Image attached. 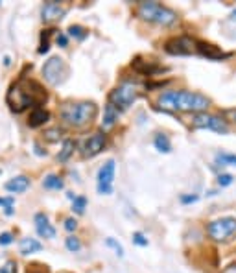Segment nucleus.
Segmentation results:
<instances>
[{"label":"nucleus","instance_id":"0eeeda50","mask_svg":"<svg viewBox=\"0 0 236 273\" xmlns=\"http://www.w3.org/2000/svg\"><path fill=\"white\" fill-rule=\"evenodd\" d=\"M43 76L50 85H59L67 80L68 76V67L67 63L61 57H50V59L43 65Z\"/></svg>","mask_w":236,"mask_h":273},{"label":"nucleus","instance_id":"58836bf2","mask_svg":"<svg viewBox=\"0 0 236 273\" xmlns=\"http://www.w3.org/2000/svg\"><path fill=\"white\" fill-rule=\"evenodd\" d=\"M231 19L236 20V9H233V13H231Z\"/></svg>","mask_w":236,"mask_h":273},{"label":"nucleus","instance_id":"4c0bfd02","mask_svg":"<svg viewBox=\"0 0 236 273\" xmlns=\"http://www.w3.org/2000/svg\"><path fill=\"white\" fill-rule=\"evenodd\" d=\"M222 273H236V264H231L229 268H225Z\"/></svg>","mask_w":236,"mask_h":273},{"label":"nucleus","instance_id":"b1692460","mask_svg":"<svg viewBox=\"0 0 236 273\" xmlns=\"http://www.w3.org/2000/svg\"><path fill=\"white\" fill-rule=\"evenodd\" d=\"M72 152H74V142H72V140H65V142H63V150L59 152L57 159H59V161H67L68 157L72 155Z\"/></svg>","mask_w":236,"mask_h":273},{"label":"nucleus","instance_id":"bb28decb","mask_svg":"<svg viewBox=\"0 0 236 273\" xmlns=\"http://www.w3.org/2000/svg\"><path fill=\"white\" fill-rule=\"evenodd\" d=\"M47 34H43V41H41V47H39V54H47L48 50H50V41H48V37H50V34L54 32V30H45Z\"/></svg>","mask_w":236,"mask_h":273},{"label":"nucleus","instance_id":"f3484780","mask_svg":"<svg viewBox=\"0 0 236 273\" xmlns=\"http://www.w3.org/2000/svg\"><path fill=\"white\" fill-rule=\"evenodd\" d=\"M50 118L48 111H45L43 107H35L34 111L30 113V118H28V126L30 127H39V126H45Z\"/></svg>","mask_w":236,"mask_h":273},{"label":"nucleus","instance_id":"2eb2a0df","mask_svg":"<svg viewBox=\"0 0 236 273\" xmlns=\"http://www.w3.org/2000/svg\"><path fill=\"white\" fill-rule=\"evenodd\" d=\"M197 54H201L203 57H209L212 61L223 59L229 55V54H223L222 50H218L214 45H207V43H197Z\"/></svg>","mask_w":236,"mask_h":273},{"label":"nucleus","instance_id":"aec40b11","mask_svg":"<svg viewBox=\"0 0 236 273\" xmlns=\"http://www.w3.org/2000/svg\"><path fill=\"white\" fill-rule=\"evenodd\" d=\"M153 144H155V148L161 152V154H170V152H172V142H170V139L166 135H162V133L155 135Z\"/></svg>","mask_w":236,"mask_h":273},{"label":"nucleus","instance_id":"c85d7f7f","mask_svg":"<svg viewBox=\"0 0 236 273\" xmlns=\"http://www.w3.org/2000/svg\"><path fill=\"white\" fill-rule=\"evenodd\" d=\"M61 131L59 127H54V129H48L47 133H45V139L47 140H50V142H55V140H59L61 139Z\"/></svg>","mask_w":236,"mask_h":273},{"label":"nucleus","instance_id":"9d476101","mask_svg":"<svg viewBox=\"0 0 236 273\" xmlns=\"http://www.w3.org/2000/svg\"><path fill=\"white\" fill-rule=\"evenodd\" d=\"M116 164L113 159H109L103 166L98 170V192L113 194V181H115Z\"/></svg>","mask_w":236,"mask_h":273},{"label":"nucleus","instance_id":"a878e982","mask_svg":"<svg viewBox=\"0 0 236 273\" xmlns=\"http://www.w3.org/2000/svg\"><path fill=\"white\" fill-rule=\"evenodd\" d=\"M65 246H67L68 251L78 253V251L81 249V242H80V238H76V236H68V238L65 240Z\"/></svg>","mask_w":236,"mask_h":273},{"label":"nucleus","instance_id":"473e14b6","mask_svg":"<svg viewBox=\"0 0 236 273\" xmlns=\"http://www.w3.org/2000/svg\"><path fill=\"white\" fill-rule=\"evenodd\" d=\"M0 273H17V264L13 260H7L4 266H0Z\"/></svg>","mask_w":236,"mask_h":273},{"label":"nucleus","instance_id":"7c9ffc66","mask_svg":"<svg viewBox=\"0 0 236 273\" xmlns=\"http://www.w3.org/2000/svg\"><path fill=\"white\" fill-rule=\"evenodd\" d=\"M233 181H235V177H233L231 173H220V175H218V185H220V187H229Z\"/></svg>","mask_w":236,"mask_h":273},{"label":"nucleus","instance_id":"c9c22d12","mask_svg":"<svg viewBox=\"0 0 236 273\" xmlns=\"http://www.w3.org/2000/svg\"><path fill=\"white\" fill-rule=\"evenodd\" d=\"M76 227H78V221H76L74 218H68V220H65V229H67V231H74Z\"/></svg>","mask_w":236,"mask_h":273},{"label":"nucleus","instance_id":"9b49d317","mask_svg":"<svg viewBox=\"0 0 236 273\" xmlns=\"http://www.w3.org/2000/svg\"><path fill=\"white\" fill-rule=\"evenodd\" d=\"M105 146V135L103 133H93L85 137L81 142V155L83 157H94L103 150Z\"/></svg>","mask_w":236,"mask_h":273},{"label":"nucleus","instance_id":"a211bd4d","mask_svg":"<svg viewBox=\"0 0 236 273\" xmlns=\"http://www.w3.org/2000/svg\"><path fill=\"white\" fill-rule=\"evenodd\" d=\"M118 120V111H116V107L109 102L107 106H105V111H103V120H101V127L103 129H111V127L115 126V122Z\"/></svg>","mask_w":236,"mask_h":273},{"label":"nucleus","instance_id":"7ed1b4c3","mask_svg":"<svg viewBox=\"0 0 236 273\" xmlns=\"http://www.w3.org/2000/svg\"><path fill=\"white\" fill-rule=\"evenodd\" d=\"M98 107L93 102H78V104H65L61 107V118L67 122L68 126L83 127L91 124L96 118Z\"/></svg>","mask_w":236,"mask_h":273},{"label":"nucleus","instance_id":"e433bc0d","mask_svg":"<svg viewBox=\"0 0 236 273\" xmlns=\"http://www.w3.org/2000/svg\"><path fill=\"white\" fill-rule=\"evenodd\" d=\"M194 201H197V196L196 194H192V196H181V203H194Z\"/></svg>","mask_w":236,"mask_h":273},{"label":"nucleus","instance_id":"72a5a7b5","mask_svg":"<svg viewBox=\"0 0 236 273\" xmlns=\"http://www.w3.org/2000/svg\"><path fill=\"white\" fill-rule=\"evenodd\" d=\"M13 242V234L11 233H2L0 234V246H9Z\"/></svg>","mask_w":236,"mask_h":273},{"label":"nucleus","instance_id":"4be33fe9","mask_svg":"<svg viewBox=\"0 0 236 273\" xmlns=\"http://www.w3.org/2000/svg\"><path fill=\"white\" fill-rule=\"evenodd\" d=\"M216 163L222 166H236V155L220 152V154H216Z\"/></svg>","mask_w":236,"mask_h":273},{"label":"nucleus","instance_id":"5701e85b","mask_svg":"<svg viewBox=\"0 0 236 273\" xmlns=\"http://www.w3.org/2000/svg\"><path fill=\"white\" fill-rule=\"evenodd\" d=\"M85 207H87V198L85 196H76L74 200H72V211L76 214L85 213Z\"/></svg>","mask_w":236,"mask_h":273},{"label":"nucleus","instance_id":"f257e3e1","mask_svg":"<svg viewBox=\"0 0 236 273\" xmlns=\"http://www.w3.org/2000/svg\"><path fill=\"white\" fill-rule=\"evenodd\" d=\"M164 109L172 111H181V113H203L210 106V100L199 93H190V91H166L159 98Z\"/></svg>","mask_w":236,"mask_h":273},{"label":"nucleus","instance_id":"f03ea898","mask_svg":"<svg viewBox=\"0 0 236 273\" xmlns=\"http://www.w3.org/2000/svg\"><path fill=\"white\" fill-rule=\"evenodd\" d=\"M30 87H32V83H26V81H19V83L9 87L6 102L11 111L22 113L30 106H35V104L43 102V98H47V93H43L39 87L35 91H32Z\"/></svg>","mask_w":236,"mask_h":273},{"label":"nucleus","instance_id":"4468645a","mask_svg":"<svg viewBox=\"0 0 236 273\" xmlns=\"http://www.w3.org/2000/svg\"><path fill=\"white\" fill-rule=\"evenodd\" d=\"M133 68H135L137 72L144 74V76H155V74L164 70L162 67L155 65L153 61H144V59H141V57H137V59L133 61Z\"/></svg>","mask_w":236,"mask_h":273},{"label":"nucleus","instance_id":"cd10ccee","mask_svg":"<svg viewBox=\"0 0 236 273\" xmlns=\"http://www.w3.org/2000/svg\"><path fill=\"white\" fill-rule=\"evenodd\" d=\"M13 203H15L13 198H0V207H4V211H6L7 216L13 214Z\"/></svg>","mask_w":236,"mask_h":273},{"label":"nucleus","instance_id":"6ab92c4d","mask_svg":"<svg viewBox=\"0 0 236 273\" xmlns=\"http://www.w3.org/2000/svg\"><path fill=\"white\" fill-rule=\"evenodd\" d=\"M43 246L41 242H37L35 238H22L19 244V251L22 255H32V253H39Z\"/></svg>","mask_w":236,"mask_h":273},{"label":"nucleus","instance_id":"f8f14e48","mask_svg":"<svg viewBox=\"0 0 236 273\" xmlns=\"http://www.w3.org/2000/svg\"><path fill=\"white\" fill-rule=\"evenodd\" d=\"M65 13H67V9L63 6H59L57 2H54V0L47 2V4L43 6V9H41V15H43V20H45V22H52V20L63 19V15Z\"/></svg>","mask_w":236,"mask_h":273},{"label":"nucleus","instance_id":"39448f33","mask_svg":"<svg viewBox=\"0 0 236 273\" xmlns=\"http://www.w3.org/2000/svg\"><path fill=\"white\" fill-rule=\"evenodd\" d=\"M139 98V87L133 81H124L120 85L116 87L115 91L111 93L109 100L115 107H120V109H128L129 106H133V102Z\"/></svg>","mask_w":236,"mask_h":273},{"label":"nucleus","instance_id":"6e6552de","mask_svg":"<svg viewBox=\"0 0 236 273\" xmlns=\"http://www.w3.org/2000/svg\"><path fill=\"white\" fill-rule=\"evenodd\" d=\"M192 126L196 129H210V131H216L220 135H227L229 133V126L227 122L216 114H209V113H197L192 118Z\"/></svg>","mask_w":236,"mask_h":273},{"label":"nucleus","instance_id":"f704fd0d","mask_svg":"<svg viewBox=\"0 0 236 273\" xmlns=\"http://www.w3.org/2000/svg\"><path fill=\"white\" fill-rule=\"evenodd\" d=\"M55 43H57L61 48H65L68 45V37L65 34H57V37H55Z\"/></svg>","mask_w":236,"mask_h":273},{"label":"nucleus","instance_id":"393cba45","mask_svg":"<svg viewBox=\"0 0 236 273\" xmlns=\"http://www.w3.org/2000/svg\"><path fill=\"white\" fill-rule=\"evenodd\" d=\"M68 35H70V37H76V39H80V41H83L85 37H87V30H85V28H81V26H78V24H74V26L68 28Z\"/></svg>","mask_w":236,"mask_h":273},{"label":"nucleus","instance_id":"ddd939ff","mask_svg":"<svg viewBox=\"0 0 236 273\" xmlns=\"http://www.w3.org/2000/svg\"><path fill=\"white\" fill-rule=\"evenodd\" d=\"M34 221H35V229H37V234H39V236H43V238H54L55 229H54V225L50 223L47 214H43V213L35 214Z\"/></svg>","mask_w":236,"mask_h":273},{"label":"nucleus","instance_id":"20e7f679","mask_svg":"<svg viewBox=\"0 0 236 273\" xmlns=\"http://www.w3.org/2000/svg\"><path fill=\"white\" fill-rule=\"evenodd\" d=\"M139 17L148 22H157L161 26H172L177 22V13L159 2H141L137 7Z\"/></svg>","mask_w":236,"mask_h":273},{"label":"nucleus","instance_id":"dca6fc26","mask_svg":"<svg viewBox=\"0 0 236 273\" xmlns=\"http://www.w3.org/2000/svg\"><path fill=\"white\" fill-rule=\"evenodd\" d=\"M4 187H6L7 192L20 194V192H24V190L30 187V179H28L26 175H17V177H13V179L7 181Z\"/></svg>","mask_w":236,"mask_h":273},{"label":"nucleus","instance_id":"1a4fd4ad","mask_svg":"<svg viewBox=\"0 0 236 273\" xmlns=\"http://www.w3.org/2000/svg\"><path fill=\"white\" fill-rule=\"evenodd\" d=\"M164 50L172 55H192L197 52V43L192 37H176L166 43Z\"/></svg>","mask_w":236,"mask_h":273},{"label":"nucleus","instance_id":"c756f323","mask_svg":"<svg viewBox=\"0 0 236 273\" xmlns=\"http://www.w3.org/2000/svg\"><path fill=\"white\" fill-rule=\"evenodd\" d=\"M105 246H107V247H113L118 257H124V247H122L115 238H107V240H105Z\"/></svg>","mask_w":236,"mask_h":273},{"label":"nucleus","instance_id":"423d86ee","mask_svg":"<svg viewBox=\"0 0 236 273\" xmlns=\"http://www.w3.org/2000/svg\"><path fill=\"white\" fill-rule=\"evenodd\" d=\"M207 233H209L210 238L216 240V242H225V240H229L231 236L236 233V218L225 216V218L210 221L209 227H207Z\"/></svg>","mask_w":236,"mask_h":273},{"label":"nucleus","instance_id":"2f4dec72","mask_svg":"<svg viewBox=\"0 0 236 273\" xmlns=\"http://www.w3.org/2000/svg\"><path fill=\"white\" fill-rule=\"evenodd\" d=\"M133 244H137V246H141V247H146L148 246V238L137 231V233H133Z\"/></svg>","mask_w":236,"mask_h":273},{"label":"nucleus","instance_id":"412c9836","mask_svg":"<svg viewBox=\"0 0 236 273\" xmlns=\"http://www.w3.org/2000/svg\"><path fill=\"white\" fill-rule=\"evenodd\" d=\"M43 187L48 188V190H61V188H63V181H61L59 175L50 173V175H47L45 181H43Z\"/></svg>","mask_w":236,"mask_h":273}]
</instances>
